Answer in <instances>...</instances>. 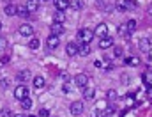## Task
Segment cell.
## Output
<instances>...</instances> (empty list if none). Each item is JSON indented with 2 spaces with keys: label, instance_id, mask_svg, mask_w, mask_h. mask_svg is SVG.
Instances as JSON below:
<instances>
[{
  "label": "cell",
  "instance_id": "obj_26",
  "mask_svg": "<svg viewBox=\"0 0 152 117\" xmlns=\"http://www.w3.org/2000/svg\"><path fill=\"white\" fill-rule=\"evenodd\" d=\"M28 46H30L32 50H37V48H39V39H37V38H34L32 41H30V43H28Z\"/></svg>",
  "mask_w": 152,
  "mask_h": 117
},
{
  "label": "cell",
  "instance_id": "obj_36",
  "mask_svg": "<svg viewBox=\"0 0 152 117\" xmlns=\"http://www.w3.org/2000/svg\"><path fill=\"white\" fill-rule=\"evenodd\" d=\"M42 2H48V0H42Z\"/></svg>",
  "mask_w": 152,
  "mask_h": 117
},
{
  "label": "cell",
  "instance_id": "obj_12",
  "mask_svg": "<svg viewBox=\"0 0 152 117\" xmlns=\"http://www.w3.org/2000/svg\"><path fill=\"white\" fill-rule=\"evenodd\" d=\"M4 13H5L7 16H14V14H18V5H14V4H7V5L4 7Z\"/></svg>",
  "mask_w": 152,
  "mask_h": 117
},
{
  "label": "cell",
  "instance_id": "obj_19",
  "mask_svg": "<svg viewBox=\"0 0 152 117\" xmlns=\"http://www.w3.org/2000/svg\"><path fill=\"white\" fill-rule=\"evenodd\" d=\"M64 20H66L64 11H57V13L53 14V23H64Z\"/></svg>",
  "mask_w": 152,
  "mask_h": 117
},
{
  "label": "cell",
  "instance_id": "obj_11",
  "mask_svg": "<svg viewBox=\"0 0 152 117\" xmlns=\"http://www.w3.org/2000/svg\"><path fill=\"white\" fill-rule=\"evenodd\" d=\"M112 46H113V39L108 38V36L99 41V48H101V50H106V48H112Z\"/></svg>",
  "mask_w": 152,
  "mask_h": 117
},
{
  "label": "cell",
  "instance_id": "obj_4",
  "mask_svg": "<svg viewBox=\"0 0 152 117\" xmlns=\"http://www.w3.org/2000/svg\"><path fill=\"white\" fill-rule=\"evenodd\" d=\"M27 96H28V87L18 85V87L14 89V98H16V99H23V98H27Z\"/></svg>",
  "mask_w": 152,
  "mask_h": 117
},
{
  "label": "cell",
  "instance_id": "obj_9",
  "mask_svg": "<svg viewBox=\"0 0 152 117\" xmlns=\"http://www.w3.org/2000/svg\"><path fill=\"white\" fill-rule=\"evenodd\" d=\"M20 34H21V36H25V38H28V36H32V34H34V27H32V25H28V23H25V25H21V27H20Z\"/></svg>",
  "mask_w": 152,
  "mask_h": 117
},
{
  "label": "cell",
  "instance_id": "obj_24",
  "mask_svg": "<svg viewBox=\"0 0 152 117\" xmlns=\"http://www.w3.org/2000/svg\"><path fill=\"white\" fill-rule=\"evenodd\" d=\"M83 5H85L83 0H71V7L73 9H83Z\"/></svg>",
  "mask_w": 152,
  "mask_h": 117
},
{
  "label": "cell",
  "instance_id": "obj_15",
  "mask_svg": "<svg viewBox=\"0 0 152 117\" xmlns=\"http://www.w3.org/2000/svg\"><path fill=\"white\" fill-rule=\"evenodd\" d=\"M16 78H18V82H27V80L32 78V75H30L28 69H23V71H20V73L16 75Z\"/></svg>",
  "mask_w": 152,
  "mask_h": 117
},
{
  "label": "cell",
  "instance_id": "obj_29",
  "mask_svg": "<svg viewBox=\"0 0 152 117\" xmlns=\"http://www.w3.org/2000/svg\"><path fill=\"white\" fill-rule=\"evenodd\" d=\"M39 117H50V112L46 108H42V110H39Z\"/></svg>",
  "mask_w": 152,
  "mask_h": 117
},
{
  "label": "cell",
  "instance_id": "obj_16",
  "mask_svg": "<svg viewBox=\"0 0 152 117\" xmlns=\"http://www.w3.org/2000/svg\"><path fill=\"white\" fill-rule=\"evenodd\" d=\"M27 9H28L30 14L36 13V11L39 9V0H27Z\"/></svg>",
  "mask_w": 152,
  "mask_h": 117
},
{
  "label": "cell",
  "instance_id": "obj_1",
  "mask_svg": "<svg viewBox=\"0 0 152 117\" xmlns=\"http://www.w3.org/2000/svg\"><path fill=\"white\" fill-rule=\"evenodd\" d=\"M94 32L90 30V29H81L78 34H76V41L78 43H85V44H90V41L94 39Z\"/></svg>",
  "mask_w": 152,
  "mask_h": 117
},
{
  "label": "cell",
  "instance_id": "obj_28",
  "mask_svg": "<svg viewBox=\"0 0 152 117\" xmlns=\"http://www.w3.org/2000/svg\"><path fill=\"white\" fill-rule=\"evenodd\" d=\"M108 99H112V101L117 99V92L115 91H108Z\"/></svg>",
  "mask_w": 152,
  "mask_h": 117
},
{
  "label": "cell",
  "instance_id": "obj_21",
  "mask_svg": "<svg viewBox=\"0 0 152 117\" xmlns=\"http://www.w3.org/2000/svg\"><path fill=\"white\" fill-rule=\"evenodd\" d=\"M20 101H21V108H23V110H30V108H32V99H30L28 96L23 98V99H20Z\"/></svg>",
  "mask_w": 152,
  "mask_h": 117
},
{
  "label": "cell",
  "instance_id": "obj_5",
  "mask_svg": "<svg viewBox=\"0 0 152 117\" xmlns=\"http://www.w3.org/2000/svg\"><path fill=\"white\" fill-rule=\"evenodd\" d=\"M58 44H60L58 36H48V38H46V46H48V50H55V48H58Z\"/></svg>",
  "mask_w": 152,
  "mask_h": 117
},
{
  "label": "cell",
  "instance_id": "obj_10",
  "mask_svg": "<svg viewBox=\"0 0 152 117\" xmlns=\"http://www.w3.org/2000/svg\"><path fill=\"white\" fill-rule=\"evenodd\" d=\"M53 4H55L57 11H66V9L71 5V0H55Z\"/></svg>",
  "mask_w": 152,
  "mask_h": 117
},
{
  "label": "cell",
  "instance_id": "obj_22",
  "mask_svg": "<svg viewBox=\"0 0 152 117\" xmlns=\"http://www.w3.org/2000/svg\"><path fill=\"white\" fill-rule=\"evenodd\" d=\"M124 62L129 64V66H140V59H138V57H127Z\"/></svg>",
  "mask_w": 152,
  "mask_h": 117
},
{
  "label": "cell",
  "instance_id": "obj_17",
  "mask_svg": "<svg viewBox=\"0 0 152 117\" xmlns=\"http://www.w3.org/2000/svg\"><path fill=\"white\" fill-rule=\"evenodd\" d=\"M78 53H80V55H88V53H90V44L80 43V44H78Z\"/></svg>",
  "mask_w": 152,
  "mask_h": 117
},
{
  "label": "cell",
  "instance_id": "obj_30",
  "mask_svg": "<svg viewBox=\"0 0 152 117\" xmlns=\"http://www.w3.org/2000/svg\"><path fill=\"white\" fill-rule=\"evenodd\" d=\"M0 117H12V114H11V110H2V114H0Z\"/></svg>",
  "mask_w": 152,
  "mask_h": 117
},
{
  "label": "cell",
  "instance_id": "obj_34",
  "mask_svg": "<svg viewBox=\"0 0 152 117\" xmlns=\"http://www.w3.org/2000/svg\"><path fill=\"white\" fill-rule=\"evenodd\" d=\"M12 117H25V116H20V114H18V116H12Z\"/></svg>",
  "mask_w": 152,
  "mask_h": 117
},
{
  "label": "cell",
  "instance_id": "obj_14",
  "mask_svg": "<svg viewBox=\"0 0 152 117\" xmlns=\"http://www.w3.org/2000/svg\"><path fill=\"white\" fill-rule=\"evenodd\" d=\"M50 30H51V36H60V34H64V27H62V23H53Z\"/></svg>",
  "mask_w": 152,
  "mask_h": 117
},
{
  "label": "cell",
  "instance_id": "obj_31",
  "mask_svg": "<svg viewBox=\"0 0 152 117\" xmlns=\"http://www.w3.org/2000/svg\"><path fill=\"white\" fill-rule=\"evenodd\" d=\"M5 46H7V39H5V38H0V50H4Z\"/></svg>",
  "mask_w": 152,
  "mask_h": 117
},
{
  "label": "cell",
  "instance_id": "obj_3",
  "mask_svg": "<svg viewBox=\"0 0 152 117\" xmlns=\"http://www.w3.org/2000/svg\"><path fill=\"white\" fill-rule=\"evenodd\" d=\"M151 48H152V41H151L149 38H142L140 41H138V50H140V52L147 53Z\"/></svg>",
  "mask_w": 152,
  "mask_h": 117
},
{
  "label": "cell",
  "instance_id": "obj_35",
  "mask_svg": "<svg viewBox=\"0 0 152 117\" xmlns=\"http://www.w3.org/2000/svg\"><path fill=\"white\" fill-rule=\"evenodd\" d=\"M0 30H2V21H0Z\"/></svg>",
  "mask_w": 152,
  "mask_h": 117
},
{
  "label": "cell",
  "instance_id": "obj_25",
  "mask_svg": "<svg viewBox=\"0 0 152 117\" xmlns=\"http://www.w3.org/2000/svg\"><path fill=\"white\" fill-rule=\"evenodd\" d=\"M126 27H127V32H129V34H133V30L136 29V21H134V20H129V21L126 23Z\"/></svg>",
  "mask_w": 152,
  "mask_h": 117
},
{
  "label": "cell",
  "instance_id": "obj_33",
  "mask_svg": "<svg viewBox=\"0 0 152 117\" xmlns=\"http://www.w3.org/2000/svg\"><path fill=\"white\" fill-rule=\"evenodd\" d=\"M7 85H9V80H7V78H5V80H2V87H4V89H7Z\"/></svg>",
  "mask_w": 152,
  "mask_h": 117
},
{
  "label": "cell",
  "instance_id": "obj_8",
  "mask_svg": "<svg viewBox=\"0 0 152 117\" xmlns=\"http://www.w3.org/2000/svg\"><path fill=\"white\" fill-rule=\"evenodd\" d=\"M75 82H76L78 87H87V85H88V77H87L85 73H80V75H76Z\"/></svg>",
  "mask_w": 152,
  "mask_h": 117
},
{
  "label": "cell",
  "instance_id": "obj_6",
  "mask_svg": "<svg viewBox=\"0 0 152 117\" xmlns=\"http://www.w3.org/2000/svg\"><path fill=\"white\" fill-rule=\"evenodd\" d=\"M69 110H71V116H81L83 114V103L81 101H75Z\"/></svg>",
  "mask_w": 152,
  "mask_h": 117
},
{
  "label": "cell",
  "instance_id": "obj_27",
  "mask_svg": "<svg viewBox=\"0 0 152 117\" xmlns=\"http://www.w3.org/2000/svg\"><path fill=\"white\" fill-rule=\"evenodd\" d=\"M113 53H115V57H122L124 48H122V46H115V48H113Z\"/></svg>",
  "mask_w": 152,
  "mask_h": 117
},
{
  "label": "cell",
  "instance_id": "obj_18",
  "mask_svg": "<svg viewBox=\"0 0 152 117\" xmlns=\"http://www.w3.org/2000/svg\"><path fill=\"white\" fill-rule=\"evenodd\" d=\"M94 96H96V89H94V87H85L83 98H85V99H94Z\"/></svg>",
  "mask_w": 152,
  "mask_h": 117
},
{
  "label": "cell",
  "instance_id": "obj_7",
  "mask_svg": "<svg viewBox=\"0 0 152 117\" xmlns=\"http://www.w3.org/2000/svg\"><path fill=\"white\" fill-rule=\"evenodd\" d=\"M94 34L99 36V38H106V34H108V25H106V23H99V25L96 27Z\"/></svg>",
  "mask_w": 152,
  "mask_h": 117
},
{
  "label": "cell",
  "instance_id": "obj_23",
  "mask_svg": "<svg viewBox=\"0 0 152 117\" xmlns=\"http://www.w3.org/2000/svg\"><path fill=\"white\" fill-rule=\"evenodd\" d=\"M34 87H36V89H42V87H44V78L42 77L34 78Z\"/></svg>",
  "mask_w": 152,
  "mask_h": 117
},
{
  "label": "cell",
  "instance_id": "obj_32",
  "mask_svg": "<svg viewBox=\"0 0 152 117\" xmlns=\"http://www.w3.org/2000/svg\"><path fill=\"white\" fill-rule=\"evenodd\" d=\"M7 62H9V57H7V55L0 59V66H2V64H7Z\"/></svg>",
  "mask_w": 152,
  "mask_h": 117
},
{
  "label": "cell",
  "instance_id": "obj_2",
  "mask_svg": "<svg viewBox=\"0 0 152 117\" xmlns=\"http://www.w3.org/2000/svg\"><path fill=\"white\" fill-rule=\"evenodd\" d=\"M115 7H117L120 13L129 11V9H133V7H136V0H118Z\"/></svg>",
  "mask_w": 152,
  "mask_h": 117
},
{
  "label": "cell",
  "instance_id": "obj_20",
  "mask_svg": "<svg viewBox=\"0 0 152 117\" xmlns=\"http://www.w3.org/2000/svg\"><path fill=\"white\" fill-rule=\"evenodd\" d=\"M18 14H20L21 18H30V13H28L27 5H18Z\"/></svg>",
  "mask_w": 152,
  "mask_h": 117
},
{
  "label": "cell",
  "instance_id": "obj_13",
  "mask_svg": "<svg viewBox=\"0 0 152 117\" xmlns=\"http://www.w3.org/2000/svg\"><path fill=\"white\" fill-rule=\"evenodd\" d=\"M66 52H67L69 57H75L76 53H78V44L76 43H67L66 44Z\"/></svg>",
  "mask_w": 152,
  "mask_h": 117
}]
</instances>
